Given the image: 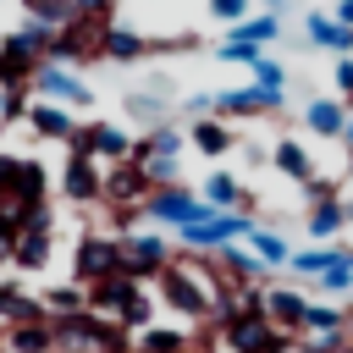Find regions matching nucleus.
<instances>
[{
	"label": "nucleus",
	"mask_w": 353,
	"mask_h": 353,
	"mask_svg": "<svg viewBox=\"0 0 353 353\" xmlns=\"http://www.w3.org/2000/svg\"><path fill=\"white\" fill-rule=\"evenodd\" d=\"M33 99H50V105H66V110H83V105H94V88L72 72V66H61V61H39V72H33Z\"/></svg>",
	"instance_id": "9"
},
{
	"label": "nucleus",
	"mask_w": 353,
	"mask_h": 353,
	"mask_svg": "<svg viewBox=\"0 0 353 353\" xmlns=\"http://www.w3.org/2000/svg\"><path fill=\"white\" fill-rule=\"evenodd\" d=\"M44 61H61V66H72V72L105 61V22H99V17H72L66 28H55V44H50Z\"/></svg>",
	"instance_id": "7"
},
{
	"label": "nucleus",
	"mask_w": 353,
	"mask_h": 353,
	"mask_svg": "<svg viewBox=\"0 0 353 353\" xmlns=\"http://www.w3.org/2000/svg\"><path fill=\"white\" fill-rule=\"evenodd\" d=\"M17 232H22V226H17V215H11L6 204H0V259H6V265H11V248H17Z\"/></svg>",
	"instance_id": "44"
},
{
	"label": "nucleus",
	"mask_w": 353,
	"mask_h": 353,
	"mask_svg": "<svg viewBox=\"0 0 353 353\" xmlns=\"http://www.w3.org/2000/svg\"><path fill=\"white\" fill-rule=\"evenodd\" d=\"M28 105H33V88H0V121H28Z\"/></svg>",
	"instance_id": "38"
},
{
	"label": "nucleus",
	"mask_w": 353,
	"mask_h": 353,
	"mask_svg": "<svg viewBox=\"0 0 353 353\" xmlns=\"http://www.w3.org/2000/svg\"><path fill=\"white\" fill-rule=\"evenodd\" d=\"M6 353H55V331H50V320L6 325Z\"/></svg>",
	"instance_id": "30"
},
{
	"label": "nucleus",
	"mask_w": 353,
	"mask_h": 353,
	"mask_svg": "<svg viewBox=\"0 0 353 353\" xmlns=\"http://www.w3.org/2000/svg\"><path fill=\"white\" fill-rule=\"evenodd\" d=\"M210 17L226 22V28H237V22L248 17V0H210Z\"/></svg>",
	"instance_id": "43"
},
{
	"label": "nucleus",
	"mask_w": 353,
	"mask_h": 353,
	"mask_svg": "<svg viewBox=\"0 0 353 353\" xmlns=\"http://www.w3.org/2000/svg\"><path fill=\"white\" fill-rule=\"evenodd\" d=\"M342 143H347V154H353V105H347V127H342Z\"/></svg>",
	"instance_id": "49"
},
{
	"label": "nucleus",
	"mask_w": 353,
	"mask_h": 353,
	"mask_svg": "<svg viewBox=\"0 0 353 353\" xmlns=\"http://www.w3.org/2000/svg\"><path fill=\"white\" fill-rule=\"evenodd\" d=\"M44 188H50L44 165H39V160H22V165H17V176H11V193H6L0 204H6V210H22V204H44Z\"/></svg>",
	"instance_id": "26"
},
{
	"label": "nucleus",
	"mask_w": 353,
	"mask_h": 353,
	"mask_svg": "<svg viewBox=\"0 0 353 353\" xmlns=\"http://www.w3.org/2000/svg\"><path fill=\"white\" fill-rule=\"evenodd\" d=\"M270 320H265V309H254V314H237L232 325H221V347L226 353H259L265 342H270Z\"/></svg>",
	"instance_id": "16"
},
{
	"label": "nucleus",
	"mask_w": 353,
	"mask_h": 353,
	"mask_svg": "<svg viewBox=\"0 0 353 353\" xmlns=\"http://www.w3.org/2000/svg\"><path fill=\"white\" fill-rule=\"evenodd\" d=\"M88 309L105 314V320H116V325L132 331V336L154 325V298H149L143 281H132V276H110V281L88 287Z\"/></svg>",
	"instance_id": "3"
},
{
	"label": "nucleus",
	"mask_w": 353,
	"mask_h": 353,
	"mask_svg": "<svg viewBox=\"0 0 353 353\" xmlns=\"http://www.w3.org/2000/svg\"><path fill=\"white\" fill-rule=\"evenodd\" d=\"M22 11L33 17V22H44V28H66L77 11H72V0H22Z\"/></svg>",
	"instance_id": "36"
},
{
	"label": "nucleus",
	"mask_w": 353,
	"mask_h": 353,
	"mask_svg": "<svg viewBox=\"0 0 353 353\" xmlns=\"http://www.w3.org/2000/svg\"><path fill=\"white\" fill-rule=\"evenodd\" d=\"M0 331H6V325H0Z\"/></svg>",
	"instance_id": "53"
},
{
	"label": "nucleus",
	"mask_w": 353,
	"mask_h": 353,
	"mask_svg": "<svg viewBox=\"0 0 353 353\" xmlns=\"http://www.w3.org/2000/svg\"><path fill=\"white\" fill-rule=\"evenodd\" d=\"M303 127H309L314 138H342V127H347V99L314 94V99L303 105Z\"/></svg>",
	"instance_id": "20"
},
{
	"label": "nucleus",
	"mask_w": 353,
	"mask_h": 353,
	"mask_svg": "<svg viewBox=\"0 0 353 353\" xmlns=\"http://www.w3.org/2000/svg\"><path fill=\"white\" fill-rule=\"evenodd\" d=\"M281 105H287V88H259V83L210 94V116L215 121H248V116H265V110H281Z\"/></svg>",
	"instance_id": "10"
},
{
	"label": "nucleus",
	"mask_w": 353,
	"mask_h": 353,
	"mask_svg": "<svg viewBox=\"0 0 353 353\" xmlns=\"http://www.w3.org/2000/svg\"><path fill=\"white\" fill-rule=\"evenodd\" d=\"M347 226H353V199H347Z\"/></svg>",
	"instance_id": "52"
},
{
	"label": "nucleus",
	"mask_w": 353,
	"mask_h": 353,
	"mask_svg": "<svg viewBox=\"0 0 353 353\" xmlns=\"http://www.w3.org/2000/svg\"><path fill=\"white\" fill-rule=\"evenodd\" d=\"M270 165H276L287 182H309V176H314V160H309V149H303L298 138H281V143L270 149Z\"/></svg>",
	"instance_id": "32"
},
{
	"label": "nucleus",
	"mask_w": 353,
	"mask_h": 353,
	"mask_svg": "<svg viewBox=\"0 0 353 353\" xmlns=\"http://www.w3.org/2000/svg\"><path fill=\"white\" fill-rule=\"evenodd\" d=\"M127 116H138V121H154V127H160L165 99H160V94H127Z\"/></svg>",
	"instance_id": "39"
},
{
	"label": "nucleus",
	"mask_w": 353,
	"mask_h": 353,
	"mask_svg": "<svg viewBox=\"0 0 353 353\" xmlns=\"http://www.w3.org/2000/svg\"><path fill=\"white\" fill-rule=\"evenodd\" d=\"M154 292L176 320H210V309H215V287H210L204 254H188V248L154 276Z\"/></svg>",
	"instance_id": "1"
},
{
	"label": "nucleus",
	"mask_w": 353,
	"mask_h": 353,
	"mask_svg": "<svg viewBox=\"0 0 353 353\" xmlns=\"http://www.w3.org/2000/svg\"><path fill=\"white\" fill-rule=\"evenodd\" d=\"M149 193H154L149 171H143V165H132V160H116V165L105 171V193H99V199H105L110 210H138Z\"/></svg>",
	"instance_id": "13"
},
{
	"label": "nucleus",
	"mask_w": 353,
	"mask_h": 353,
	"mask_svg": "<svg viewBox=\"0 0 353 353\" xmlns=\"http://www.w3.org/2000/svg\"><path fill=\"white\" fill-rule=\"evenodd\" d=\"M33 138H72L77 132V121H72V110L66 105H50V99H33L28 105V121H22Z\"/></svg>",
	"instance_id": "22"
},
{
	"label": "nucleus",
	"mask_w": 353,
	"mask_h": 353,
	"mask_svg": "<svg viewBox=\"0 0 353 353\" xmlns=\"http://www.w3.org/2000/svg\"><path fill=\"white\" fill-rule=\"evenodd\" d=\"M347 325H353V303L309 298V314H303V331L298 336H331V331H347Z\"/></svg>",
	"instance_id": "21"
},
{
	"label": "nucleus",
	"mask_w": 353,
	"mask_h": 353,
	"mask_svg": "<svg viewBox=\"0 0 353 353\" xmlns=\"http://www.w3.org/2000/svg\"><path fill=\"white\" fill-rule=\"evenodd\" d=\"M281 6H287V0H265V11H270V17H281Z\"/></svg>",
	"instance_id": "50"
},
{
	"label": "nucleus",
	"mask_w": 353,
	"mask_h": 353,
	"mask_svg": "<svg viewBox=\"0 0 353 353\" xmlns=\"http://www.w3.org/2000/svg\"><path fill=\"white\" fill-rule=\"evenodd\" d=\"M132 353H193V336L182 325H149L132 336Z\"/></svg>",
	"instance_id": "31"
},
{
	"label": "nucleus",
	"mask_w": 353,
	"mask_h": 353,
	"mask_svg": "<svg viewBox=\"0 0 353 353\" xmlns=\"http://www.w3.org/2000/svg\"><path fill=\"white\" fill-rule=\"evenodd\" d=\"M342 188H347L342 176H309V182H303V193H309V204H320V199H342Z\"/></svg>",
	"instance_id": "42"
},
{
	"label": "nucleus",
	"mask_w": 353,
	"mask_h": 353,
	"mask_svg": "<svg viewBox=\"0 0 353 353\" xmlns=\"http://www.w3.org/2000/svg\"><path fill=\"white\" fill-rule=\"evenodd\" d=\"M303 33H309V44H320V50H331V55H353V28L336 22L331 11H309Z\"/></svg>",
	"instance_id": "25"
},
{
	"label": "nucleus",
	"mask_w": 353,
	"mask_h": 353,
	"mask_svg": "<svg viewBox=\"0 0 353 353\" xmlns=\"http://www.w3.org/2000/svg\"><path fill=\"white\" fill-rule=\"evenodd\" d=\"M215 55L221 61H232V66H254L265 50H254V44H237V39H226V44H215Z\"/></svg>",
	"instance_id": "41"
},
{
	"label": "nucleus",
	"mask_w": 353,
	"mask_h": 353,
	"mask_svg": "<svg viewBox=\"0 0 353 353\" xmlns=\"http://www.w3.org/2000/svg\"><path fill=\"white\" fill-rule=\"evenodd\" d=\"M188 143H193L204 160H226V154L237 149V132H232V121L199 116V121H188Z\"/></svg>",
	"instance_id": "18"
},
{
	"label": "nucleus",
	"mask_w": 353,
	"mask_h": 353,
	"mask_svg": "<svg viewBox=\"0 0 353 353\" xmlns=\"http://www.w3.org/2000/svg\"><path fill=\"white\" fill-rule=\"evenodd\" d=\"M226 39H237V44H276L281 39V17H270V11H259V17H243L237 28H226Z\"/></svg>",
	"instance_id": "33"
},
{
	"label": "nucleus",
	"mask_w": 353,
	"mask_h": 353,
	"mask_svg": "<svg viewBox=\"0 0 353 353\" xmlns=\"http://www.w3.org/2000/svg\"><path fill=\"white\" fill-rule=\"evenodd\" d=\"M342 254H347V248H336V243H309V248H292L287 270H292V276H303V281H320Z\"/></svg>",
	"instance_id": "27"
},
{
	"label": "nucleus",
	"mask_w": 353,
	"mask_h": 353,
	"mask_svg": "<svg viewBox=\"0 0 353 353\" xmlns=\"http://www.w3.org/2000/svg\"><path fill=\"white\" fill-rule=\"evenodd\" d=\"M50 331H55V347H66V353H127L132 347V331H121L116 320H105L94 309L55 314Z\"/></svg>",
	"instance_id": "2"
},
{
	"label": "nucleus",
	"mask_w": 353,
	"mask_h": 353,
	"mask_svg": "<svg viewBox=\"0 0 353 353\" xmlns=\"http://www.w3.org/2000/svg\"><path fill=\"white\" fill-rule=\"evenodd\" d=\"M182 149H188V127L160 121L132 138V165H143L154 188H171V182H182Z\"/></svg>",
	"instance_id": "4"
},
{
	"label": "nucleus",
	"mask_w": 353,
	"mask_h": 353,
	"mask_svg": "<svg viewBox=\"0 0 353 353\" xmlns=\"http://www.w3.org/2000/svg\"><path fill=\"white\" fill-rule=\"evenodd\" d=\"M303 226H309V243H336V232L347 226V199H320L303 210Z\"/></svg>",
	"instance_id": "23"
},
{
	"label": "nucleus",
	"mask_w": 353,
	"mask_h": 353,
	"mask_svg": "<svg viewBox=\"0 0 353 353\" xmlns=\"http://www.w3.org/2000/svg\"><path fill=\"white\" fill-rule=\"evenodd\" d=\"M121 254H127V276L132 281H154L176 254H171V243L160 237V232H149V226H132V232H121Z\"/></svg>",
	"instance_id": "11"
},
{
	"label": "nucleus",
	"mask_w": 353,
	"mask_h": 353,
	"mask_svg": "<svg viewBox=\"0 0 353 353\" xmlns=\"http://www.w3.org/2000/svg\"><path fill=\"white\" fill-rule=\"evenodd\" d=\"M259 221H254V210H199V221H188L182 232H176V243L188 248V254H215V248H226V243H243L248 232H254Z\"/></svg>",
	"instance_id": "5"
},
{
	"label": "nucleus",
	"mask_w": 353,
	"mask_h": 353,
	"mask_svg": "<svg viewBox=\"0 0 353 353\" xmlns=\"http://www.w3.org/2000/svg\"><path fill=\"white\" fill-rule=\"evenodd\" d=\"M243 243H248V254H254L265 270H287V259H292V248H287V237H281L276 226H254Z\"/></svg>",
	"instance_id": "28"
},
{
	"label": "nucleus",
	"mask_w": 353,
	"mask_h": 353,
	"mask_svg": "<svg viewBox=\"0 0 353 353\" xmlns=\"http://www.w3.org/2000/svg\"><path fill=\"white\" fill-rule=\"evenodd\" d=\"M72 309H88V287L72 281V287H50V292H44V314H50V320H55V314H72Z\"/></svg>",
	"instance_id": "35"
},
{
	"label": "nucleus",
	"mask_w": 353,
	"mask_h": 353,
	"mask_svg": "<svg viewBox=\"0 0 353 353\" xmlns=\"http://www.w3.org/2000/svg\"><path fill=\"white\" fill-rule=\"evenodd\" d=\"M61 193H66L72 204H94V199L105 193V171H99V160H88V154H66V165H61Z\"/></svg>",
	"instance_id": "15"
},
{
	"label": "nucleus",
	"mask_w": 353,
	"mask_h": 353,
	"mask_svg": "<svg viewBox=\"0 0 353 353\" xmlns=\"http://www.w3.org/2000/svg\"><path fill=\"white\" fill-rule=\"evenodd\" d=\"M199 199L210 204V210H254V193L226 171V165H215L210 176H204V188H199Z\"/></svg>",
	"instance_id": "19"
},
{
	"label": "nucleus",
	"mask_w": 353,
	"mask_h": 353,
	"mask_svg": "<svg viewBox=\"0 0 353 353\" xmlns=\"http://www.w3.org/2000/svg\"><path fill=\"white\" fill-rule=\"evenodd\" d=\"M303 314H309V292L303 287H287V281H265V320L276 331H303Z\"/></svg>",
	"instance_id": "14"
},
{
	"label": "nucleus",
	"mask_w": 353,
	"mask_h": 353,
	"mask_svg": "<svg viewBox=\"0 0 353 353\" xmlns=\"http://www.w3.org/2000/svg\"><path fill=\"white\" fill-rule=\"evenodd\" d=\"M199 210H204V199H199V188H188V182L154 188V193L138 204V215H143V221H160L165 232H182L188 221H199Z\"/></svg>",
	"instance_id": "8"
},
{
	"label": "nucleus",
	"mask_w": 353,
	"mask_h": 353,
	"mask_svg": "<svg viewBox=\"0 0 353 353\" xmlns=\"http://www.w3.org/2000/svg\"><path fill=\"white\" fill-rule=\"evenodd\" d=\"M314 287H320L325 298H347V303H353V254H342V259H336Z\"/></svg>",
	"instance_id": "34"
},
{
	"label": "nucleus",
	"mask_w": 353,
	"mask_h": 353,
	"mask_svg": "<svg viewBox=\"0 0 353 353\" xmlns=\"http://www.w3.org/2000/svg\"><path fill=\"white\" fill-rule=\"evenodd\" d=\"M50 248H55V226H28V232H17L11 265L17 270H44L50 265Z\"/></svg>",
	"instance_id": "24"
},
{
	"label": "nucleus",
	"mask_w": 353,
	"mask_h": 353,
	"mask_svg": "<svg viewBox=\"0 0 353 353\" xmlns=\"http://www.w3.org/2000/svg\"><path fill=\"white\" fill-rule=\"evenodd\" d=\"M182 110H188L193 121H199V116H210V94H188V99H182Z\"/></svg>",
	"instance_id": "47"
},
{
	"label": "nucleus",
	"mask_w": 353,
	"mask_h": 353,
	"mask_svg": "<svg viewBox=\"0 0 353 353\" xmlns=\"http://www.w3.org/2000/svg\"><path fill=\"white\" fill-rule=\"evenodd\" d=\"M72 154H88V160H132V132L127 127H116V121H88V127H77L72 138Z\"/></svg>",
	"instance_id": "12"
},
{
	"label": "nucleus",
	"mask_w": 353,
	"mask_h": 353,
	"mask_svg": "<svg viewBox=\"0 0 353 353\" xmlns=\"http://www.w3.org/2000/svg\"><path fill=\"white\" fill-rule=\"evenodd\" d=\"M127 353H132V347H127Z\"/></svg>",
	"instance_id": "54"
},
{
	"label": "nucleus",
	"mask_w": 353,
	"mask_h": 353,
	"mask_svg": "<svg viewBox=\"0 0 353 353\" xmlns=\"http://www.w3.org/2000/svg\"><path fill=\"white\" fill-rule=\"evenodd\" d=\"M292 353H353V325L347 331H331V336H298Z\"/></svg>",
	"instance_id": "37"
},
{
	"label": "nucleus",
	"mask_w": 353,
	"mask_h": 353,
	"mask_svg": "<svg viewBox=\"0 0 353 353\" xmlns=\"http://www.w3.org/2000/svg\"><path fill=\"white\" fill-rule=\"evenodd\" d=\"M331 77H336V94L353 105V55H336V72Z\"/></svg>",
	"instance_id": "45"
},
{
	"label": "nucleus",
	"mask_w": 353,
	"mask_h": 353,
	"mask_svg": "<svg viewBox=\"0 0 353 353\" xmlns=\"http://www.w3.org/2000/svg\"><path fill=\"white\" fill-rule=\"evenodd\" d=\"M72 11H77V17H99V22H105L110 0H72Z\"/></svg>",
	"instance_id": "46"
},
{
	"label": "nucleus",
	"mask_w": 353,
	"mask_h": 353,
	"mask_svg": "<svg viewBox=\"0 0 353 353\" xmlns=\"http://www.w3.org/2000/svg\"><path fill=\"white\" fill-rule=\"evenodd\" d=\"M33 72H39V55L28 50V39L6 33L0 39V88H22V83H33Z\"/></svg>",
	"instance_id": "17"
},
{
	"label": "nucleus",
	"mask_w": 353,
	"mask_h": 353,
	"mask_svg": "<svg viewBox=\"0 0 353 353\" xmlns=\"http://www.w3.org/2000/svg\"><path fill=\"white\" fill-rule=\"evenodd\" d=\"M248 72H254V83H259V88H287V72H281V61H270V55H259Z\"/></svg>",
	"instance_id": "40"
},
{
	"label": "nucleus",
	"mask_w": 353,
	"mask_h": 353,
	"mask_svg": "<svg viewBox=\"0 0 353 353\" xmlns=\"http://www.w3.org/2000/svg\"><path fill=\"white\" fill-rule=\"evenodd\" d=\"M154 50V39H143L138 28H116L105 22V61H143Z\"/></svg>",
	"instance_id": "29"
},
{
	"label": "nucleus",
	"mask_w": 353,
	"mask_h": 353,
	"mask_svg": "<svg viewBox=\"0 0 353 353\" xmlns=\"http://www.w3.org/2000/svg\"><path fill=\"white\" fill-rule=\"evenodd\" d=\"M110 276H127V254H121V237H99V232H83L77 248H72V281L77 287H99Z\"/></svg>",
	"instance_id": "6"
},
{
	"label": "nucleus",
	"mask_w": 353,
	"mask_h": 353,
	"mask_svg": "<svg viewBox=\"0 0 353 353\" xmlns=\"http://www.w3.org/2000/svg\"><path fill=\"white\" fill-rule=\"evenodd\" d=\"M331 17H336V22H347V28H353V0H336V11H331Z\"/></svg>",
	"instance_id": "48"
},
{
	"label": "nucleus",
	"mask_w": 353,
	"mask_h": 353,
	"mask_svg": "<svg viewBox=\"0 0 353 353\" xmlns=\"http://www.w3.org/2000/svg\"><path fill=\"white\" fill-rule=\"evenodd\" d=\"M342 182H347V188H353V160H347V176H342Z\"/></svg>",
	"instance_id": "51"
}]
</instances>
